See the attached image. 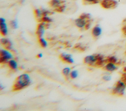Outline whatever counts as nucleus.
Listing matches in <instances>:
<instances>
[{"label":"nucleus","mask_w":126,"mask_h":111,"mask_svg":"<svg viewBox=\"0 0 126 111\" xmlns=\"http://www.w3.org/2000/svg\"><path fill=\"white\" fill-rule=\"evenodd\" d=\"M31 83L30 76L26 73L18 76L15 79L12 87L13 91H17L29 86Z\"/></svg>","instance_id":"1"},{"label":"nucleus","mask_w":126,"mask_h":111,"mask_svg":"<svg viewBox=\"0 0 126 111\" xmlns=\"http://www.w3.org/2000/svg\"><path fill=\"white\" fill-rule=\"evenodd\" d=\"M103 58V56L101 54H94L87 56L84 58L83 61L85 64L89 66L95 67L97 62Z\"/></svg>","instance_id":"2"},{"label":"nucleus","mask_w":126,"mask_h":111,"mask_svg":"<svg viewBox=\"0 0 126 111\" xmlns=\"http://www.w3.org/2000/svg\"><path fill=\"white\" fill-rule=\"evenodd\" d=\"M126 88V84L125 82L119 80L116 83L114 87L112 89V94L118 96H122L125 93Z\"/></svg>","instance_id":"3"},{"label":"nucleus","mask_w":126,"mask_h":111,"mask_svg":"<svg viewBox=\"0 0 126 111\" xmlns=\"http://www.w3.org/2000/svg\"><path fill=\"white\" fill-rule=\"evenodd\" d=\"M12 59L11 53L6 49H1L0 51V63L5 64Z\"/></svg>","instance_id":"4"},{"label":"nucleus","mask_w":126,"mask_h":111,"mask_svg":"<svg viewBox=\"0 0 126 111\" xmlns=\"http://www.w3.org/2000/svg\"><path fill=\"white\" fill-rule=\"evenodd\" d=\"M100 4L104 9H114L117 7L118 2L115 0H102L100 2Z\"/></svg>","instance_id":"5"},{"label":"nucleus","mask_w":126,"mask_h":111,"mask_svg":"<svg viewBox=\"0 0 126 111\" xmlns=\"http://www.w3.org/2000/svg\"><path fill=\"white\" fill-rule=\"evenodd\" d=\"M45 29H46L45 26V22H39V23L37 25L35 34L38 39L42 37L44 33Z\"/></svg>","instance_id":"6"},{"label":"nucleus","mask_w":126,"mask_h":111,"mask_svg":"<svg viewBox=\"0 0 126 111\" xmlns=\"http://www.w3.org/2000/svg\"><path fill=\"white\" fill-rule=\"evenodd\" d=\"M8 29L5 20L3 18H0V33L1 36H5L7 34Z\"/></svg>","instance_id":"7"},{"label":"nucleus","mask_w":126,"mask_h":111,"mask_svg":"<svg viewBox=\"0 0 126 111\" xmlns=\"http://www.w3.org/2000/svg\"><path fill=\"white\" fill-rule=\"evenodd\" d=\"M59 58L63 62L67 64H73L74 63V60L73 59L71 55L69 54L62 53L59 55Z\"/></svg>","instance_id":"8"},{"label":"nucleus","mask_w":126,"mask_h":111,"mask_svg":"<svg viewBox=\"0 0 126 111\" xmlns=\"http://www.w3.org/2000/svg\"><path fill=\"white\" fill-rule=\"evenodd\" d=\"M0 44L4 49L8 50H12V44L11 41L7 38H2L0 40Z\"/></svg>","instance_id":"9"},{"label":"nucleus","mask_w":126,"mask_h":111,"mask_svg":"<svg viewBox=\"0 0 126 111\" xmlns=\"http://www.w3.org/2000/svg\"><path fill=\"white\" fill-rule=\"evenodd\" d=\"M118 66L116 64L111 62H107L106 63L105 65H104L103 69L108 72H112L118 69Z\"/></svg>","instance_id":"10"},{"label":"nucleus","mask_w":126,"mask_h":111,"mask_svg":"<svg viewBox=\"0 0 126 111\" xmlns=\"http://www.w3.org/2000/svg\"><path fill=\"white\" fill-rule=\"evenodd\" d=\"M102 33L101 28L98 25L94 26L92 30V35L94 38H97L100 36Z\"/></svg>","instance_id":"11"},{"label":"nucleus","mask_w":126,"mask_h":111,"mask_svg":"<svg viewBox=\"0 0 126 111\" xmlns=\"http://www.w3.org/2000/svg\"><path fill=\"white\" fill-rule=\"evenodd\" d=\"M65 1L63 0H51L48 2L49 5L53 8H56L63 4H64Z\"/></svg>","instance_id":"12"},{"label":"nucleus","mask_w":126,"mask_h":111,"mask_svg":"<svg viewBox=\"0 0 126 111\" xmlns=\"http://www.w3.org/2000/svg\"><path fill=\"white\" fill-rule=\"evenodd\" d=\"M87 20H86L85 19H82V18L79 17L78 18L76 19L75 20V24L77 27H78L79 28H84V27L86 25V23L87 22Z\"/></svg>","instance_id":"13"},{"label":"nucleus","mask_w":126,"mask_h":111,"mask_svg":"<svg viewBox=\"0 0 126 111\" xmlns=\"http://www.w3.org/2000/svg\"><path fill=\"white\" fill-rule=\"evenodd\" d=\"M7 64L8 67L11 70H15L17 69L18 64L17 62L15 60L11 59L7 62Z\"/></svg>","instance_id":"14"},{"label":"nucleus","mask_w":126,"mask_h":111,"mask_svg":"<svg viewBox=\"0 0 126 111\" xmlns=\"http://www.w3.org/2000/svg\"><path fill=\"white\" fill-rule=\"evenodd\" d=\"M38 22H45V23H50L53 22L52 19L48 16L42 17L40 19L37 21Z\"/></svg>","instance_id":"15"},{"label":"nucleus","mask_w":126,"mask_h":111,"mask_svg":"<svg viewBox=\"0 0 126 111\" xmlns=\"http://www.w3.org/2000/svg\"><path fill=\"white\" fill-rule=\"evenodd\" d=\"M33 13H34L35 18H36L37 21L40 19L42 17V11L41 9H35L33 10Z\"/></svg>","instance_id":"16"},{"label":"nucleus","mask_w":126,"mask_h":111,"mask_svg":"<svg viewBox=\"0 0 126 111\" xmlns=\"http://www.w3.org/2000/svg\"><path fill=\"white\" fill-rule=\"evenodd\" d=\"M70 72H71V70L69 67H65L62 70L63 74V76L65 77L66 79L67 78V80H68L69 78Z\"/></svg>","instance_id":"17"},{"label":"nucleus","mask_w":126,"mask_h":111,"mask_svg":"<svg viewBox=\"0 0 126 111\" xmlns=\"http://www.w3.org/2000/svg\"><path fill=\"white\" fill-rule=\"evenodd\" d=\"M102 0H83V3L85 5L88 4H96L98 3H100V2Z\"/></svg>","instance_id":"18"},{"label":"nucleus","mask_w":126,"mask_h":111,"mask_svg":"<svg viewBox=\"0 0 126 111\" xmlns=\"http://www.w3.org/2000/svg\"><path fill=\"white\" fill-rule=\"evenodd\" d=\"M65 8H66V5H65V4H63L61 5L60 6H58V7L54 8V11L56 12L62 13V12H63L65 10Z\"/></svg>","instance_id":"19"},{"label":"nucleus","mask_w":126,"mask_h":111,"mask_svg":"<svg viewBox=\"0 0 126 111\" xmlns=\"http://www.w3.org/2000/svg\"><path fill=\"white\" fill-rule=\"evenodd\" d=\"M38 43L40 44V46L42 48H45L47 47V42H46V41L42 38H40L39 39H38Z\"/></svg>","instance_id":"20"},{"label":"nucleus","mask_w":126,"mask_h":111,"mask_svg":"<svg viewBox=\"0 0 126 111\" xmlns=\"http://www.w3.org/2000/svg\"><path fill=\"white\" fill-rule=\"evenodd\" d=\"M106 63L111 62V63H113L117 64V62H118V59L115 56H110L106 59Z\"/></svg>","instance_id":"21"},{"label":"nucleus","mask_w":126,"mask_h":111,"mask_svg":"<svg viewBox=\"0 0 126 111\" xmlns=\"http://www.w3.org/2000/svg\"><path fill=\"white\" fill-rule=\"evenodd\" d=\"M42 11V17L43 16H48L49 15H51L54 14L53 12L50 11L45 9H41Z\"/></svg>","instance_id":"22"},{"label":"nucleus","mask_w":126,"mask_h":111,"mask_svg":"<svg viewBox=\"0 0 126 111\" xmlns=\"http://www.w3.org/2000/svg\"><path fill=\"white\" fill-rule=\"evenodd\" d=\"M80 18L85 19L86 20H90L91 19V15L89 13H83L82 14H81L80 16Z\"/></svg>","instance_id":"23"},{"label":"nucleus","mask_w":126,"mask_h":111,"mask_svg":"<svg viewBox=\"0 0 126 111\" xmlns=\"http://www.w3.org/2000/svg\"><path fill=\"white\" fill-rule=\"evenodd\" d=\"M78 76V73L77 70H72L70 72V75H69V77L71 79H75L77 78Z\"/></svg>","instance_id":"24"},{"label":"nucleus","mask_w":126,"mask_h":111,"mask_svg":"<svg viewBox=\"0 0 126 111\" xmlns=\"http://www.w3.org/2000/svg\"><path fill=\"white\" fill-rule=\"evenodd\" d=\"M10 26L13 29H16L18 27V24L15 20H12L9 22Z\"/></svg>","instance_id":"25"},{"label":"nucleus","mask_w":126,"mask_h":111,"mask_svg":"<svg viewBox=\"0 0 126 111\" xmlns=\"http://www.w3.org/2000/svg\"><path fill=\"white\" fill-rule=\"evenodd\" d=\"M74 48H76V49L81 50V51H84L86 49V47L84 46H83L82 45H81L80 44H77L74 46Z\"/></svg>","instance_id":"26"},{"label":"nucleus","mask_w":126,"mask_h":111,"mask_svg":"<svg viewBox=\"0 0 126 111\" xmlns=\"http://www.w3.org/2000/svg\"><path fill=\"white\" fill-rule=\"evenodd\" d=\"M91 25V20H87V22L86 23V25L84 27L85 29V30H88L90 28Z\"/></svg>","instance_id":"27"},{"label":"nucleus","mask_w":126,"mask_h":111,"mask_svg":"<svg viewBox=\"0 0 126 111\" xmlns=\"http://www.w3.org/2000/svg\"><path fill=\"white\" fill-rule=\"evenodd\" d=\"M111 76L109 75H104L102 77V79L105 81H109L111 80Z\"/></svg>","instance_id":"28"},{"label":"nucleus","mask_w":126,"mask_h":111,"mask_svg":"<svg viewBox=\"0 0 126 111\" xmlns=\"http://www.w3.org/2000/svg\"><path fill=\"white\" fill-rule=\"evenodd\" d=\"M37 58H40L41 57H42V53H39L36 56Z\"/></svg>","instance_id":"29"},{"label":"nucleus","mask_w":126,"mask_h":111,"mask_svg":"<svg viewBox=\"0 0 126 111\" xmlns=\"http://www.w3.org/2000/svg\"><path fill=\"white\" fill-rule=\"evenodd\" d=\"M124 71H125L126 72V67L124 68Z\"/></svg>","instance_id":"30"}]
</instances>
